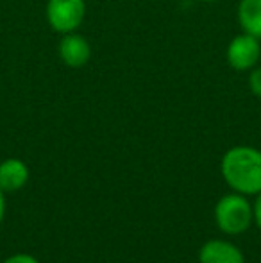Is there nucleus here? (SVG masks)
Here are the masks:
<instances>
[{"label": "nucleus", "mask_w": 261, "mask_h": 263, "mask_svg": "<svg viewBox=\"0 0 261 263\" xmlns=\"http://www.w3.org/2000/svg\"><path fill=\"white\" fill-rule=\"evenodd\" d=\"M4 263H39L34 256L31 254H14V256L7 258Z\"/></svg>", "instance_id": "10"}, {"label": "nucleus", "mask_w": 261, "mask_h": 263, "mask_svg": "<svg viewBox=\"0 0 261 263\" xmlns=\"http://www.w3.org/2000/svg\"><path fill=\"white\" fill-rule=\"evenodd\" d=\"M200 2H216V0H200Z\"/></svg>", "instance_id": "13"}, {"label": "nucleus", "mask_w": 261, "mask_h": 263, "mask_svg": "<svg viewBox=\"0 0 261 263\" xmlns=\"http://www.w3.org/2000/svg\"><path fill=\"white\" fill-rule=\"evenodd\" d=\"M222 176L234 192L254 195L261 192V151L233 147L222 158Z\"/></svg>", "instance_id": "1"}, {"label": "nucleus", "mask_w": 261, "mask_h": 263, "mask_svg": "<svg viewBox=\"0 0 261 263\" xmlns=\"http://www.w3.org/2000/svg\"><path fill=\"white\" fill-rule=\"evenodd\" d=\"M252 208L240 194L224 195L215 206L216 226L227 235H240L251 228Z\"/></svg>", "instance_id": "2"}, {"label": "nucleus", "mask_w": 261, "mask_h": 263, "mask_svg": "<svg viewBox=\"0 0 261 263\" xmlns=\"http://www.w3.org/2000/svg\"><path fill=\"white\" fill-rule=\"evenodd\" d=\"M45 14L54 31L68 34L83 24L86 4L84 0H49Z\"/></svg>", "instance_id": "3"}, {"label": "nucleus", "mask_w": 261, "mask_h": 263, "mask_svg": "<svg viewBox=\"0 0 261 263\" xmlns=\"http://www.w3.org/2000/svg\"><path fill=\"white\" fill-rule=\"evenodd\" d=\"M261 55L259 40L254 36L244 34L236 36L231 40L229 47H227V63L233 66L234 70H249L258 63Z\"/></svg>", "instance_id": "4"}, {"label": "nucleus", "mask_w": 261, "mask_h": 263, "mask_svg": "<svg viewBox=\"0 0 261 263\" xmlns=\"http://www.w3.org/2000/svg\"><path fill=\"white\" fill-rule=\"evenodd\" d=\"M29 181V168L22 159L9 158L0 163V188L4 192H16Z\"/></svg>", "instance_id": "7"}, {"label": "nucleus", "mask_w": 261, "mask_h": 263, "mask_svg": "<svg viewBox=\"0 0 261 263\" xmlns=\"http://www.w3.org/2000/svg\"><path fill=\"white\" fill-rule=\"evenodd\" d=\"M238 22L244 32L261 40V0H240Z\"/></svg>", "instance_id": "8"}, {"label": "nucleus", "mask_w": 261, "mask_h": 263, "mask_svg": "<svg viewBox=\"0 0 261 263\" xmlns=\"http://www.w3.org/2000/svg\"><path fill=\"white\" fill-rule=\"evenodd\" d=\"M200 263H245L242 251L224 240H209L198 251Z\"/></svg>", "instance_id": "6"}, {"label": "nucleus", "mask_w": 261, "mask_h": 263, "mask_svg": "<svg viewBox=\"0 0 261 263\" xmlns=\"http://www.w3.org/2000/svg\"><path fill=\"white\" fill-rule=\"evenodd\" d=\"M252 217H254L256 224H258V228L261 229V192H259L258 199H256V204H254V210H252Z\"/></svg>", "instance_id": "11"}, {"label": "nucleus", "mask_w": 261, "mask_h": 263, "mask_svg": "<svg viewBox=\"0 0 261 263\" xmlns=\"http://www.w3.org/2000/svg\"><path fill=\"white\" fill-rule=\"evenodd\" d=\"M91 49L86 38L75 34V32H68L63 36L59 42V58L65 65L72 66V68H81L90 61Z\"/></svg>", "instance_id": "5"}, {"label": "nucleus", "mask_w": 261, "mask_h": 263, "mask_svg": "<svg viewBox=\"0 0 261 263\" xmlns=\"http://www.w3.org/2000/svg\"><path fill=\"white\" fill-rule=\"evenodd\" d=\"M4 213H6V199H4V190L0 188V224L4 220Z\"/></svg>", "instance_id": "12"}, {"label": "nucleus", "mask_w": 261, "mask_h": 263, "mask_svg": "<svg viewBox=\"0 0 261 263\" xmlns=\"http://www.w3.org/2000/svg\"><path fill=\"white\" fill-rule=\"evenodd\" d=\"M249 86H251L252 93H254L256 97H261V66L252 70L251 77H249Z\"/></svg>", "instance_id": "9"}]
</instances>
